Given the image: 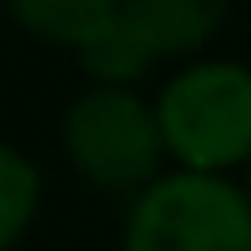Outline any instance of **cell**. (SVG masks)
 Here are the masks:
<instances>
[{
	"mask_svg": "<svg viewBox=\"0 0 251 251\" xmlns=\"http://www.w3.org/2000/svg\"><path fill=\"white\" fill-rule=\"evenodd\" d=\"M118 251H251V202L236 173L168 163L128 192Z\"/></svg>",
	"mask_w": 251,
	"mask_h": 251,
	"instance_id": "6da1fadb",
	"label": "cell"
},
{
	"mask_svg": "<svg viewBox=\"0 0 251 251\" xmlns=\"http://www.w3.org/2000/svg\"><path fill=\"white\" fill-rule=\"evenodd\" d=\"M173 168L241 173L251 153V69L236 59H192L153 99Z\"/></svg>",
	"mask_w": 251,
	"mask_h": 251,
	"instance_id": "7a4b0ae2",
	"label": "cell"
},
{
	"mask_svg": "<svg viewBox=\"0 0 251 251\" xmlns=\"http://www.w3.org/2000/svg\"><path fill=\"white\" fill-rule=\"evenodd\" d=\"M59 148L89 187L113 197L138 192L168 168L153 99H143L138 84H89L79 99H69Z\"/></svg>",
	"mask_w": 251,
	"mask_h": 251,
	"instance_id": "3957f363",
	"label": "cell"
},
{
	"mask_svg": "<svg viewBox=\"0 0 251 251\" xmlns=\"http://www.w3.org/2000/svg\"><path fill=\"white\" fill-rule=\"evenodd\" d=\"M231 10V0H118L113 15L153 59H192L202 54L222 20Z\"/></svg>",
	"mask_w": 251,
	"mask_h": 251,
	"instance_id": "277c9868",
	"label": "cell"
},
{
	"mask_svg": "<svg viewBox=\"0 0 251 251\" xmlns=\"http://www.w3.org/2000/svg\"><path fill=\"white\" fill-rule=\"evenodd\" d=\"M0 5L25 35L59 45V50H79L113 15L118 0H0Z\"/></svg>",
	"mask_w": 251,
	"mask_h": 251,
	"instance_id": "5b68a950",
	"label": "cell"
},
{
	"mask_svg": "<svg viewBox=\"0 0 251 251\" xmlns=\"http://www.w3.org/2000/svg\"><path fill=\"white\" fill-rule=\"evenodd\" d=\"M45 207V177L25 148L0 138V251H15Z\"/></svg>",
	"mask_w": 251,
	"mask_h": 251,
	"instance_id": "8992f818",
	"label": "cell"
},
{
	"mask_svg": "<svg viewBox=\"0 0 251 251\" xmlns=\"http://www.w3.org/2000/svg\"><path fill=\"white\" fill-rule=\"evenodd\" d=\"M74 54H79V64H84V74H89L94 84H138V79L158 64L128 30L118 25V15H108Z\"/></svg>",
	"mask_w": 251,
	"mask_h": 251,
	"instance_id": "52a82bcc",
	"label": "cell"
},
{
	"mask_svg": "<svg viewBox=\"0 0 251 251\" xmlns=\"http://www.w3.org/2000/svg\"><path fill=\"white\" fill-rule=\"evenodd\" d=\"M236 182H241V192H246V202H251V153H246V163H241V177H236Z\"/></svg>",
	"mask_w": 251,
	"mask_h": 251,
	"instance_id": "ba28073f",
	"label": "cell"
}]
</instances>
